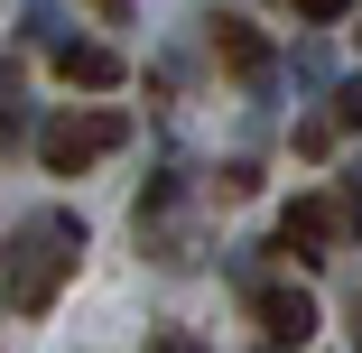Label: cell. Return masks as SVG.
<instances>
[{
    "mask_svg": "<svg viewBox=\"0 0 362 353\" xmlns=\"http://www.w3.org/2000/svg\"><path fill=\"white\" fill-rule=\"evenodd\" d=\"M75 251H84V233L65 224V214H37L28 224V242H19V260H10V307L19 316H37L47 298H56V279L75 270Z\"/></svg>",
    "mask_w": 362,
    "mask_h": 353,
    "instance_id": "cell-1",
    "label": "cell"
},
{
    "mask_svg": "<svg viewBox=\"0 0 362 353\" xmlns=\"http://www.w3.org/2000/svg\"><path fill=\"white\" fill-rule=\"evenodd\" d=\"M112 149H121V112H65V121L37 130V158H47L56 177H84V168L112 158Z\"/></svg>",
    "mask_w": 362,
    "mask_h": 353,
    "instance_id": "cell-2",
    "label": "cell"
},
{
    "mask_svg": "<svg viewBox=\"0 0 362 353\" xmlns=\"http://www.w3.org/2000/svg\"><path fill=\"white\" fill-rule=\"evenodd\" d=\"M334 233H344V204H334V195H298V204H288V214H279V242L298 251V260L334 251Z\"/></svg>",
    "mask_w": 362,
    "mask_h": 353,
    "instance_id": "cell-3",
    "label": "cell"
},
{
    "mask_svg": "<svg viewBox=\"0 0 362 353\" xmlns=\"http://www.w3.org/2000/svg\"><path fill=\"white\" fill-rule=\"evenodd\" d=\"M260 335H269V344H307V335H316V298H307V289H269V298H260Z\"/></svg>",
    "mask_w": 362,
    "mask_h": 353,
    "instance_id": "cell-4",
    "label": "cell"
},
{
    "mask_svg": "<svg viewBox=\"0 0 362 353\" xmlns=\"http://www.w3.org/2000/svg\"><path fill=\"white\" fill-rule=\"evenodd\" d=\"M56 75L84 84V93H103V84H121V56L112 47H56Z\"/></svg>",
    "mask_w": 362,
    "mask_h": 353,
    "instance_id": "cell-5",
    "label": "cell"
},
{
    "mask_svg": "<svg viewBox=\"0 0 362 353\" xmlns=\"http://www.w3.org/2000/svg\"><path fill=\"white\" fill-rule=\"evenodd\" d=\"M214 47H223L233 75H260V65H269V47H260V28H251V19H223V28H214Z\"/></svg>",
    "mask_w": 362,
    "mask_h": 353,
    "instance_id": "cell-6",
    "label": "cell"
},
{
    "mask_svg": "<svg viewBox=\"0 0 362 353\" xmlns=\"http://www.w3.org/2000/svg\"><path fill=\"white\" fill-rule=\"evenodd\" d=\"M353 0H298V19H344Z\"/></svg>",
    "mask_w": 362,
    "mask_h": 353,
    "instance_id": "cell-7",
    "label": "cell"
},
{
    "mask_svg": "<svg viewBox=\"0 0 362 353\" xmlns=\"http://www.w3.org/2000/svg\"><path fill=\"white\" fill-rule=\"evenodd\" d=\"M149 353H204V344H186V335H158V344H149Z\"/></svg>",
    "mask_w": 362,
    "mask_h": 353,
    "instance_id": "cell-8",
    "label": "cell"
},
{
    "mask_svg": "<svg viewBox=\"0 0 362 353\" xmlns=\"http://www.w3.org/2000/svg\"><path fill=\"white\" fill-rule=\"evenodd\" d=\"M344 121H353V130H362V84H353V93H344Z\"/></svg>",
    "mask_w": 362,
    "mask_h": 353,
    "instance_id": "cell-9",
    "label": "cell"
},
{
    "mask_svg": "<svg viewBox=\"0 0 362 353\" xmlns=\"http://www.w3.org/2000/svg\"><path fill=\"white\" fill-rule=\"evenodd\" d=\"M103 10H112V19H121V0H103Z\"/></svg>",
    "mask_w": 362,
    "mask_h": 353,
    "instance_id": "cell-10",
    "label": "cell"
}]
</instances>
